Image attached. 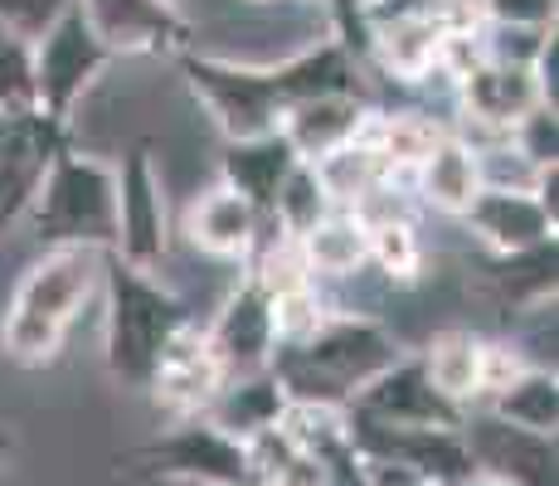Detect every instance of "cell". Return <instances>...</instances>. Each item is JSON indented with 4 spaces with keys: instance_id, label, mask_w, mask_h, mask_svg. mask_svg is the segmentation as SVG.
<instances>
[{
    "instance_id": "1",
    "label": "cell",
    "mask_w": 559,
    "mask_h": 486,
    "mask_svg": "<svg viewBox=\"0 0 559 486\" xmlns=\"http://www.w3.org/2000/svg\"><path fill=\"white\" fill-rule=\"evenodd\" d=\"M190 93L214 117L229 142H249V137L277 132L283 117L297 103L321 93H360V63L350 59L346 45L326 39V45L297 54L287 63H234L219 54H180Z\"/></svg>"
},
{
    "instance_id": "2",
    "label": "cell",
    "mask_w": 559,
    "mask_h": 486,
    "mask_svg": "<svg viewBox=\"0 0 559 486\" xmlns=\"http://www.w3.org/2000/svg\"><path fill=\"white\" fill-rule=\"evenodd\" d=\"M103 258V248L79 244L45 248L10 292V307L0 317V351L15 365H49L79 327L83 307L98 297Z\"/></svg>"
},
{
    "instance_id": "3",
    "label": "cell",
    "mask_w": 559,
    "mask_h": 486,
    "mask_svg": "<svg viewBox=\"0 0 559 486\" xmlns=\"http://www.w3.org/2000/svg\"><path fill=\"white\" fill-rule=\"evenodd\" d=\"M400 360L394 336L370 317H326L307 341L277 345L267 375L277 380L283 399L297 404L346 408L380 370Z\"/></svg>"
},
{
    "instance_id": "4",
    "label": "cell",
    "mask_w": 559,
    "mask_h": 486,
    "mask_svg": "<svg viewBox=\"0 0 559 486\" xmlns=\"http://www.w3.org/2000/svg\"><path fill=\"white\" fill-rule=\"evenodd\" d=\"M103 360L122 384L146 389L160 351L170 345L180 327L190 321L186 301L152 273L122 263L117 253L103 258Z\"/></svg>"
},
{
    "instance_id": "5",
    "label": "cell",
    "mask_w": 559,
    "mask_h": 486,
    "mask_svg": "<svg viewBox=\"0 0 559 486\" xmlns=\"http://www.w3.org/2000/svg\"><path fill=\"white\" fill-rule=\"evenodd\" d=\"M29 229L45 248H103L112 253L117 244V166H103L93 156L59 146L29 200Z\"/></svg>"
},
{
    "instance_id": "6",
    "label": "cell",
    "mask_w": 559,
    "mask_h": 486,
    "mask_svg": "<svg viewBox=\"0 0 559 486\" xmlns=\"http://www.w3.org/2000/svg\"><path fill=\"white\" fill-rule=\"evenodd\" d=\"M112 63V54L79 5H69L39 39H29V88H35V112L49 122H69L79 97L93 88V79Z\"/></svg>"
},
{
    "instance_id": "7",
    "label": "cell",
    "mask_w": 559,
    "mask_h": 486,
    "mask_svg": "<svg viewBox=\"0 0 559 486\" xmlns=\"http://www.w3.org/2000/svg\"><path fill=\"white\" fill-rule=\"evenodd\" d=\"M166 190H160V170L152 161V146H132L117 166V244L112 253L122 263L156 273L166 258Z\"/></svg>"
},
{
    "instance_id": "8",
    "label": "cell",
    "mask_w": 559,
    "mask_h": 486,
    "mask_svg": "<svg viewBox=\"0 0 559 486\" xmlns=\"http://www.w3.org/2000/svg\"><path fill=\"white\" fill-rule=\"evenodd\" d=\"M63 146V127L35 107H0V234L29 210L49 161Z\"/></svg>"
},
{
    "instance_id": "9",
    "label": "cell",
    "mask_w": 559,
    "mask_h": 486,
    "mask_svg": "<svg viewBox=\"0 0 559 486\" xmlns=\"http://www.w3.org/2000/svg\"><path fill=\"white\" fill-rule=\"evenodd\" d=\"M107 54H186L190 20L176 0H73Z\"/></svg>"
},
{
    "instance_id": "10",
    "label": "cell",
    "mask_w": 559,
    "mask_h": 486,
    "mask_svg": "<svg viewBox=\"0 0 559 486\" xmlns=\"http://www.w3.org/2000/svg\"><path fill=\"white\" fill-rule=\"evenodd\" d=\"M146 462L176 482H224V486H253L249 472V448L243 438L214 428L210 418H186L176 434L146 448Z\"/></svg>"
},
{
    "instance_id": "11",
    "label": "cell",
    "mask_w": 559,
    "mask_h": 486,
    "mask_svg": "<svg viewBox=\"0 0 559 486\" xmlns=\"http://www.w3.org/2000/svg\"><path fill=\"white\" fill-rule=\"evenodd\" d=\"M360 418H374V424L390 428H462V408L448 404L433 384H428L424 365L418 360H394L390 370H380L370 384L350 399Z\"/></svg>"
},
{
    "instance_id": "12",
    "label": "cell",
    "mask_w": 559,
    "mask_h": 486,
    "mask_svg": "<svg viewBox=\"0 0 559 486\" xmlns=\"http://www.w3.org/2000/svg\"><path fill=\"white\" fill-rule=\"evenodd\" d=\"M210 336L214 360L224 365V380H243V375H263L267 360L277 351V331H273V297L263 287L243 283L224 301V311L214 317V327L204 331Z\"/></svg>"
},
{
    "instance_id": "13",
    "label": "cell",
    "mask_w": 559,
    "mask_h": 486,
    "mask_svg": "<svg viewBox=\"0 0 559 486\" xmlns=\"http://www.w3.org/2000/svg\"><path fill=\"white\" fill-rule=\"evenodd\" d=\"M146 389H152L156 404L170 408L176 418H200L204 408H210V399L224 389V365L214 360L210 336L186 321V327L170 336L166 351H160Z\"/></svg>"
},
{
    "instance_id": "14",
    "label": "cell",
    "mask_w": 559,
    "mask_h": 486,
    "mask_svg": "<svg viewBox=\"0 0 559 486\" xmlns=\"http://www.w3.org/2000/svg\"><path fill=\"white\" fill-rule=\"evenodd\" d=\"M467 229L497 258L507 253H525V248H540L555 239V214L540 204V194L531 190H491L481 186L477 200L462 210Z\"/></svg>"
},
{
    "instance_id": "15",
    "label": "cell",
    "mask_w": 559,
    "mask_h": 486,
    "mask_svg": "<svg viewBox=\"0 0 559 486\" xmlns=\"http://www.w3.org/2000/svg\"><path fill=\"white\" fill-rule=\"evenodd\" d=\"M467 452L481 472H497L515 486H555V438L501 424L497 414L462 428Z\"/></svg>"
},
{
    "instance_id": "16",
    "label": "cell",
    "mask_w": 559,
    "mask_h": 486,
    "mask_svg": "<svg viewBox=\"0 0 559 486\" xmlns=\"http://www.w3.org/2000/svg\"><path fill=\"white\" fill-rule=\"evenodd\" d=\"M457 93L467 117H477L481 127H497V132H511L531 107H550L540 97V83H535L531 69L521 63H497V59H477L457 73Z\"/></svg>"
},
{
    "instance_id": "17",
    "label": "cell",
    "mask_w": 559,
    "mask_h": 486,
    "mask_svg": "<svg viewBox=\"0 0 559 486\" xmlns=\"http://www.w3.org/2000/svg\"><path fill=\"white\" fill-rule=\"evenodd\" d=\"M448 15L443 10H408V15L380 20L370 29V54L400 79H428L433 69H443V49H448Z\"/></svg>"
},
{
    "instance_id": "18",
    "label": "cell",
    "mask_w": 559,
    "mask_h": 486,
    "mask_svg": "<svg viewBox=\"0 0 559 486\" xmlns=\"http://www.w3.org/2000/svg\"><path fill=\"white\" fill-rule=\"evenodd\" d=\"M365 122H370V107L360 103V93H321V97L297 103L293 112L283 117L277 132L293 142V151L302 161H321L336 146L356 142L365 132Z\"/></svg>"
},
{
    "instance_id": "19",
    "label": "cell",
    "mask_w": 559,
    "mask_h": 486,
    "mask_svg": "<svg viewBox=\"0 0 559 486\" xmlns=\"http://www.w3.org/2000/svg\"><path fill=\"white\" fill-rule=\"evenodd\" d=\"M258 220H263V214L234 186H214L190 204L186 234H190V244L210 258H249V248L258 239Z\"/></svg>"
},
{
    "instance_id": "20",
    "label": "cell",
    "mask_w": 559,
    "mask_h": 486,
    "mask_svg": "<svg viewBox=\"0 0 559 486\" xmlns=\"http://www.w3.org/2000/svg\"><path fill=\"white\" fill-rule=\"evenodd\" d=\"M297 161L302 156H297L283 132H263V137H249V142H229V151H224V186H234L258 214H267L273 200H277V186L287 180V170H293Z\"/></svg>"
},
{
    "instance_id": "21",
    "label": "cell",
    "mask_w": 559,
    "mask_h": 486,
    "mask_svg": "<svg viewBox=\"0 0 559 486\" xmlns=\"http://www.w3.org/2000/svg\"><path fill=\"white\" fill-rule=\"evenodd\" d=\"M414 180H418L424 204H433V210L457 214L462 220V210H467V204L477 200V190H481L477 146L462 142V137H453V132H443L433 142V151L414 166Z\"/></svg>"
},
{
    "instance_id": "22",
    "label": "cell",
    "mask_w": 559,
    "mask_h": 486,
    "mask_svg": "<svg viewBox=\"0 0 559 486\" xmlns=\"http://www.w3.org/2000/svg\"><path fill=\"white\" fill-rule=\"evenodd\" d=\"M311 277H350L370 263V224L356 210L331 204L307 234H297Z\"/></svg>"
},
{
    "instance_id": "23",
    "label": "cell",
    "mask_w": 559,
    "mask_h": 486,
    "mask_svg": "<svg viewBox=\"0 0 559 486\" xmlns=\"http://www.w3.org/2000/svg\"><path fill=\"white\" fill-rule=\"evenodd\" d=\"M283 404H287L283 389L263 370V375H243V380H224V389L204 408V418L234 438H253L283 418Z\"/></svg>"
},
{
    "instance_id": "24",
    "label": "cell",
    "mask_w": 559,
    "mask_h": 486,
    "mask_svg": "<svg viewBox=\"0 0 559 486\" xmlns=\"http://www.w3.org/2000/svg\"><path fill=\"white\" fill-rule=\"evenodd\" d=\"M481 360H487V345H481L472 331H443V336L428 341L424 351V375L448 404H472L481 399Z\"/></svg>"
},
{
    "instance_id": "25",
    "label": "cell",
    "mask_w": 559,
    "mask_h": 486,
    "mask_svg": "<svg viewBox=\"0 0 559 486\" xmlns=\"http://www.w3.org/2000/svg\"><path fill=\"white\" fill-rule=\"evenodd\" d=\"M243 448H249L253 486H331L326 462L317 452H307L302 442H293L277 424L243 438Z\"/></svg>"
},
{
    "instance_id": "26",
    "label": "cell",
    "mask_w": 559,
    "mask_h": 486,
    "mask_svg": "<svg viewBox=\"0 0 559 486\" xmlns=\"http://www.w3.org/2000/svg\"><path fill=\"white\" fill-rule=\"evenodd\" d=\"M491 414L511 428H525V434H545L555 438L559 424V384L555 370H540V365H525L515 380L491 399Z\"/></svg>"
},
{
    "instance_id": "27",
    "label": "cell",
    "mask_w": 559,
    "mask_h": 486,
    "mask_svg": "<svg viewBox=\"0 0 559 486\" xmlns=\"http://www.w3.org/2000/svg\"><path fill=\"white\" fill-rule=\"evenodd\" d=\"M326 210H331V194L321 190L317 166H311V161H297V166L287 170V180L277 186V200L267 214H273L287 234H307Z\"/></svg>"
},
{
    "instance_id": "28",
    "label": "cell",
    "mask_w": 559,
    "mask_h": 486,
    "mask_svg": "<svg viewBox=\"0 0 559 486\" xmlns=\"http://www.w3.org/2000/svg\"><path fill=\"white\" fill-rule=\"evenodd\" d=\"M370 263H380L394 283H414L424 268V244H418L408 220H384L370 224Z\"/></svg>"
},
{
    "instance_id": "29",
    "label": "cell",
    "mask_w": 559,
    "mask_h": 486,
    "mask_svg": "<svg viewBox=\"0 0 559 486\" xmlns=\"http://www.w3.org/2000/svg\"><path fill=\"white\" fill-rule=\"evenodd\" d=\"M326 317H331L326 301L317 297V287H311V283L293 287V292H277V297H273V331H277V345L307 341Z\"/></svg>"
},
{
    "instance_id": "30",
    "label": "cell",
    "mask_w": 559,
    "mask_h": 486,
    "mask_svg": "<svg viewBox=\"0 0 559 486\" xmlns=\"http://www.w3.org/2000/svg\"><path fill=\"white\" fill-rule=\"evenodd\" d=\"M0 107H35L29 88V39L0 25Z\"/></svg>"
},
{
    "instance_id": "31",
    "label": "cell",
    "mask_w": 559,
    "mask_h": 486,
    "mask_svg": "<svg viewBox=\"0 0 559 486\" xmlns=\"http://www.w3.org/2000/svg\"><path fill=\"white\" fill-rule=\"evenodd\" d=\"M507 137H511V146L521 151V156L535 161V166H555V146H559L555 107H531V112H525Z\"/></svg>"
},
{
    "instance_id": "32",
    "label": "cell",
    "mask_w": 559,
    "mask_h": 486,
    "mask_svg": "<svg viewBox=\"0 0 559 486\" xmlns=\"http://www.w3.org/2000/svg\"><path fill=\"white\" fill-rule=\"evenodd\" d=\"M73 0H0V25L20 39H39Z\"/></svg>"
},
{
    "instance_id": "33",
    "label": "cell",
    "mask_w": 559,
    "mask_h": 486,
    "mask_svg": "<svg viewBox=\"0 0 559 486\" xmlns=\"http://www.w3.org/2000/svg\"><path fill=\"white\" fill-rule=\"evenodd\" d=\"M481 15H487L491 25L550 29L555 25V0H481Z\"/></svg>"
},
{
    "instance_id": "34",
    "label": "cell",
    "mask_w": 559,
    "mask_h": 486,
    "mask_svg": "<svg viewBox=\"0 0 559 486\" xmlns=\"http://www.w3.org/2000/svg\"><path fill=\"white\" fill-rule=\"evenodd\" d=\"M453 486H515V482H507V477H497V472H477V467H472V472H467V477H462V482H453Z\"/></svg>"
},
{
    "instance_id": "35",
    "label": "cell",
    "mask_w": 559,
    "mask_h": 486,
    "mask_svg": "<svg viewBox=\"0 0 559 486\" xmlns=\"http://www.w3.org/2000/svg\"><path fill=\"white\" fill-rule=\"evenodd\" d=\"M180 486H224V482H180Z\"/></svg>"
},
{
    "instance_id": "36",
    "label": "cell",
    "mask_w": 559,
    "mask_h": 486,
    "mask_svg": "<svg viewBox=\"0 0 559 486\" xmlns=\"http://www.w3.org/2000/svg\"><path fill=\"white\" fill-rule=\"evenodd\" d=\"M10 448V438H5V428H0V452H5Z\"/></svg>"
},
{
    "instance_id": "37",
    "label": "cell",
    "mask_w": 559,
    "mask_h": 486,
    "mask_svg": "<svg viewBox=\"0 0 559 486\" xmlns=\"http://www.w3.org/2000/svg\"><path fill=\"white\" fill-rule=\"evenodd\" d=\"M253 5H273V0H253Z\"/></svg>"
},
{
    "instance_id": "38",
    "label": "cell",
    "mask_w": 559,
    "mask_h": 486,
    "mask_svg": "<svg viewBox=\"0 0 559 486\" xmlns=\"http://www.w3.org/2000/svg\"><path fill=\"white\" fill-rule=\"evenodd\" d=\"M365 5H374V0H365Z\"/></svg>"
}]
</instances>
